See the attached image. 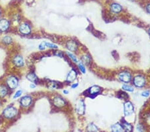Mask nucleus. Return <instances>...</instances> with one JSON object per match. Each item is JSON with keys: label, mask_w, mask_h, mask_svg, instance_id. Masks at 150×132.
I'll list each match as a JSON object with an SVG mask.
<instances>
[{"label": "nucleus", "mask_w": 150, "mask_h": 132, "mask_svg": "<svg viewBox=\"0 0 150 132\" xmlns=\"http://www.w3.org/2000/svg\"><path fill=\"white\" fill-rule=\"evenodd\" d=\"M19 110L13 105H8L2 112V116L6 119H13L18 116Z\"/></svg>", "instance_id": "1"}, {"label": "nucleus", "mask_w": 150, "mask_h": 132, "mask_svg": "<svg viewBox=\"0 0 150 132\" xmlns=\"http://www.w3.org/2000/svg\"><path fill=\"white\" fill-rule=\"evenodd\" d=\"M19 79L17 76L14 75L8 76L6 78L5 83L8 86L9 90H15L19 86Z\"/></svg>", "instance_id": "2"}, {"label": "nucleus", "mask_w": 150, "mask_h": 132, "mask_svg": "<svg viewBox=\"0 0 150 132\" xmlns=\"http://www.w3.org/2000/svg\"><path fill=\"white\" fill-rule=\"evenodd\" d=\"M18 31L21 35H29L32 32V28H31L30 24L27 21H23L19 24Z\"/></svg>", "instance_id": "3"}, {"label": "nucleus", "mask_w": 150, "mask_h": 132, "mask_svg": "<svg viewBox=\"0 0 150 132\" xmlns=\"http://www.w3.org/2000/svg\"><path fill=\"white\" fill-rule=\"evenodd\" d=\"M19 105L23 108L30 107L33 104V97L30 95H25L21 96L19 101Z\"/></svg>", "instance_id": "4"}, {"label": "nucleus", "mask_w": 150, "mask_h": 132, "mask_svg": "<svg viewBox=\"0 0 150 132\" xmlns=\"http://www.w3.org/2000/svg\"><path fill=\"white\" fill-rule=\"evenodd\" d=\"M12 64L17 68H22L25 66V59L23 57L19 54H17L14 56L11 60Z\"/></svg>", "instance_id": "5"}, {"label": "nucleus", "mask_w": 150, "mask_h": 132, "mask_svg": "<svg viewBox=\"0 0 150 132\" xmlns=\"http://www.w3.org/2000/svg\"><path fill=\"white\" fill-rule=\"evenodd\" d=\"M11 21L8 18H0V33H5L10 29Z\"/></svg>", "instance_id": "6"}, {"label": "nucleus", "mask_w": 150, "mask_h": 132, "mask_svg": "<svg viewBox=\"0 0 150 132\" xmlns=\"http://www.w3.org/2000/svg\"><path fill=\"white\" fill-rule=\"evenodd\" d=\"M133 82H134V85L137 88H143L146 85V79L144 76L141 75H137L135 76L134 78V80H133Z\"/></svg>", "instance_id": "7"}, {"label": "nucleus", "mask_w": 150, "mask_h": 132, "mask_svg": "<svg viewBox=\"0 0 150 132\" xmlns=\"http://www.w3.org/2000/svg\"><path fill=\"white\" fill-rule=\"evenodd\" d=\"M118 79H119L120 81H122L123 83H129L132 80V75L128 71H122L119 74L118 76Z\"/></svg>", "instance_id": "8"}, {"label": "nucleus", "mask_w": 150, "mask_h": 132, "mask_svg": "<svg viewBox=\"0 0 150 132\" xmlns=\"http://www.w3.org/2000/svg\"><path fill=\"white\" fill-rule=\"evenodd\" d=\"M76 109L77 114L80 116H82L85 114L86 111V105H85L84 102L82 100H79L76 103Z\"/></svg>", "instance_id": "9"}, {"label": "nucleus", "mask_w": 150, "mask_h": 132, "mask_svg": "<svg viewBox=\"0 0 150 132\" xmlns=\"http://www.w3.org/2000/svg\"><path fill=\"white\" fill-rule=\"evenodd\" d=\"M53 104L55 107L57 108H61L64 107L66 104V100L60 96H56L53 99Z\"/></svg>", "instance_id": "10"}, {"label": "nucleus", "mask_w": 150, "mask_h": 132, "mask_svg": "<svg viewBox=\"0 0 150 132\" xmlns=\"http://www.w3.org/2000/svg\"><path fill=\"white\" fill-rule=\"evenodd\" d=\"M134 112V107L132 103L127 102L124 104V115L125 116H129Z\"/></svg>", "instance_id": "11"}, {"label": "nucleus", "mask_w": 150, "mask_h": 132, "mask_svg": "<svg viewBox=\"0 0 150 132\" xmlns=\"http://www.w3.org/2000/svg\"><path fill=\"white\" fill-rule=\"evenodd\" d=\"M110 10L113 13H119L123 10V7L119 3L112 2L110 5Z\"/></svg>", "instance_id": "12"}, {"label": "nucleus", "mask_w": 150, "mask_h": 132, "mask_svg": "<svg viewBox=\"0 0 150 132\" xmlns=\"http://www.w3.org/2000/svg\"><path fill=\"white\" fill-rule=\"evenodd\" d=\"M9 89L8 86L6 85V83L0 84V99H4L8 95Z\"/></svg>", "instance_id": "13"}, {"label": "nucleus", "mask_w": 150, "mask_h": 132, "mask_svg": "<svg viewBox=\"0 0 150 132\" xmlns=\"http://www.w3.org/2000/svg\"><path fill=\"white\" fill-rule=\"evenodd\" d=\"M66 47L68 49V51L71 52H76L77 49V44L76 41L74 40H69L66 43Z\"/></svg>", "instance_id": "14"}, {"label": "nucleus", "mask_w": 150, "mask_h": 132, "mask_svg": "<svg viewBox=\"0 0 150 132\" xmlns=\"http://www.w3.org/2000/svg\"><path fill=\"white\" fill-rule=\"evenodd\" d=\"M77 76V71L74 69H71L67 73L66 77V81L67 82H72L76 80Z\"/></svg>", "instance_id": "15"}, {"label": "nucleus", "mask_w": 150, "mask_h": 132, "mask_svg": "<svg viewBox=\"0 0 150 132\" xmlns=\"http://www.w3.org/2000/svg\"><path fill=\"white\" fill-rule=\"evenodd\" d=\"M26 79H27L28 81H30L31 83H37L39 80L38 77L36 76V74L33 71H30L27 73V75H26Z\"/></svg>", "instance_id": "16"}, {"label": "nucleus", "mask_w": 150, "mask_h": 132, "mask_svg": "<svg viewBox=\"0 0 150 132\" xmlns=\"http://www.w3.org/2000/svg\"><path fill=\"white\" fill-rule=\"evenodd\" d=\"M1 42L2 44L5 45H9L12 44V42H13V39H12L11 36L6 35H4V37L1 38Z\"/></svg>", "instance_id": "17"}, {"label": "nucleus", "mask_w": 150, "mask_h": 132, "mask_svg": "<svg viewBox=\"0 0 150 132\" xmlns=\"http://www.w3.org/2000/svg\"><path fill=\"white\" fill-rule=\"evenodd\" d=\"M101 88L99 87L98 85H93L92 87H91L88 90V92L89 93V94L91 95H96L98 93H100L101 92Z\"/></svg>", "instance_id": "18"}, {"label": "nucleus", "mask_w": 150, "mask_h": 132, "mask_svg": "<svg viewBox=\"0 0 150 132\" xmlns=\"http://www.w3.org/2000/svg\"><path fill=\"white\" fill-rule=\"evenodd\" d=\"M111 129H112V131H114V132H117V131L120 132V131H123V127L120 124H115L112 125Z\"/></svg>", "instance_id": "19"}, {"label": "nucleus", "mask_w": 150, "mask_h": 132, "mask_svg": "<svg viewBox=\"0 0 150 132\" xmlns=\"http://www.w3.org/2000/svg\"><path fill=\"white\" fill-rule=\"evenodd\" d=\"M122 126L123 128V130L126 131H132L133 129V127L130 124L127 123L126 121H122Z\"/></svg>", "instance_id": "20"}, {"label": "nucleus", "mask_w": 150, "mask_h": 132, "mask_svg": "<svg viewBox=\"0 0 150 132\" xmlns=\"http://www.w3.org/2000/svg\"><path fill=\"white\" fill-rule=\"evenodd\" d=\"M59 83H58L56 81H50V82L48 83L47 84V86L48 88L50 89H52V90H56V89L59 88Z\"/></svg>", "instance_id": "21"}, {"label": "nucleus", "mask_w": 150, "mask_h": 132, "mask_svg": "<svg viewBox=\"0 0 150 132\" xmlns=\"http://www.w3.org/2000/svg\"><path fill=\"white\" fill-rule=\"evenodd\" d=\"M66 54H67V56H68V57L69 58L71 59V60H72V61H73L74 63H76V64H77V62H78L79 61H78V59L77 58V57L75 56V55L74 54H72V53L71 52H69V51H68V52H66Z\"/></svg>", "instance_id": "22"}, {"label": "nucleus", "mask_w": 150, "mask_h": 132, "mask_svg": "<svg viewBox=\"0 0 150 132\" xmlns=\"http://www.w3.org/2000/svg\"><path fill=\"white\" fill-rule=\"evenodd\" d=\"M23 93V91L22 90H17L16 92L14 93L13 95V100H17L18 99V98H20L21 96H22V94Z\"/></svg>", "instance_id": "23"}, {"label": "nucleus", "mask_w": 150, "mask_h": 132, "mask_svg": "<svg viewBox=\"0 0 150 132\" xmlns=\"http://www.w3.org/2000/svg\"><path fill=\"white\" fill-rule=\"evenodd\" d=\"M91 61V57L89 56H87V55H85V56H82L81 57V62L83 64L88 65Z\"/></svg>", "instance_id": "24"}, {"label": "nucleus", "mask_w": 150, "mask_h": 132, "mask_svg": "<svg viewBox=\"0 0 150 132\" xmlns=\"http://www.w3.org/2000/svg\"><path fill=\"white\" fill-rule=\"evenodd\" d=\"M87 130L88 131H98V128L95 124L91 123L88 125V128H87Z\"/></svg>", "instance_id": "25"}, {"label": "nucleus", "mask_w": 150, "mask_h": 132, "mask_svg": "<svg viewBox=\"0 0 150 132\" xmlns=\"http://www.w3.org/2000/svg\"><path fill=\"white\" fill-rule=\"evenodd\" d=\"M77 64V66H78L79 70H80L81 73H86V68H85L84 64L82 63V62H80V61H78Z\"/></svg>", "instance_id": "26"}, {"label": "nucleus", "mask_w": 150, "mask_h": 132, "mask_svg": "<svg viewBox=\"0 0 150 132\" xmlns=\"http://www.w3.org/2000/svg\"><path fill=\"white\" fill-rule=\"evenodd\" d=\"M122 89L125 91H127V92H132L134 91V89L132 86L126 85V84H124V85H122Z\"/></svg>", "instance_id": "27"}, {"label": "nucleus", "mask_w": 150, "mask_h": 132, "mask_svg": "<svg viewBox=\"0 0 150 132\" xmlns=\"http://www.w3.org/2000/svg\"><path fill=\"white\" fill-rule=\"evenodd\" d=\"M45 45H46V47L51 48V49H57L58 48V46L56 44H54L53 43L50 42H45Z\"/></svg>", "instance_id": "28"}, {"label": "nucleus", "mask_w": 150, "mask_h": 132, "mask_svg": "<svg viewBox=\"0 0 150 132\" xmlns=\"http://www.w3.org/2000/svg\"><path fill=\"white\" fill-rule=\"evenodd\" d=\"M46 49V45H45V42H43L40 43L38 45V49L40 50V51H44V50Z\"/></svg>", "instance_id": "29"}, {"label": "nucleus", "mask_w": 150, "mask_h": 132, "mask_svg": "<svg viewBox=\"0 0 150 132\" xmlns=\"http://www.w3.org/2000/svg\"><path fill=\"white\" fill-rule=\"evenodd\" d=\"M150 95V92L149 91H144V92H143L142 93V96H143V97H149Z\"/></svg>", "instance_id": "30"}, {"label": "nucleus", "mask_w": 150, "mask_h": 132, "mask_svg": "<svg viewBox=\"0 0 150 132\" xmlns=\"http://www.w3.org/2000/svg\"><path fill=\"white\" fill-rule=\"evenodd\" d=\"M136 130L139 131H143L144 130V128L141 125H137V126L136 127Z\"/></svg>", "instance_id": "31"}, {"label": "nucleus", "mask_w": 150, "mask_h": 132, "mask_svg": "<svg viewBox=\"0 0 150 132\" xmlns=\"http://www.w3.org/2000/svg\"><path fill=\"white\" fill-rule=\"evenodd\" d=\"M146 10L147 13L150 14V3L147 4L146 6Z\"/></svg>", "instance_id": "32"}, {"label": "nucleus", "mask_w": 150, "mask_h": 132, "mask_svg": "<svg viewBox=\"0 0 150 132\" xmlns=\"http://www.w3.org/2000/svg\"><path fill=\"white\" fill-rule=\"evenodd\" d=\"M120 95H122V97L123 98V99H127V98L128 97V95H127V93H125L124 92H122Z\"/></svg>", "instance_id": "33"}, {"label": "nucleus", "mask_w": 150, "mask_h": 132, "mask_svg": "<svg viewBox=\"0 0 150 132\" xmlns=\"http://www.w3.org/2000/svg\"><path fill=\"white\" fill-rule=\"evenodd\" d=\"M55 56H57L58 57H63V54L61 52H56V53L55 54Z\"/></svg>", "instance_id": "34"}, {"label": "nucleus", "mask_w": 150, "mask_h": 132, "mask_svg": "<svg viewBox=\"0 0 150 132\" xmlns=\"http://www.w3.org/2000/svg\"><path fill=\"white\" fill-rule=\"evenodd\" d=\"M30 88L31 89H35V88H36L35 83H31L30 84Z\"/></svg>", "instance_id": "35"}, {"label": "nucleus", "mask_w": 150, "mask_h": 132, "mask_svg": "<svg viewBox=\"0 0 150 132\" xmlns=\"http://www.w3.org/2000/svg\"><path fill=\"white\" fill-rule=\"evenodd\" d=\"M77 86H78V83H73L72 85H71V89H75L76 88Z\"/></svg>", "instance_id": "36"}, {"label": "nucleus", "mask_w": 150, "mask_h": 132, "mask_svg": "<svg viewBox=\"0 0 150 132\" xmlns=\"http://www.w3.org/2000/svg\"><path fill=\"white\" fill-rule=\"evenodd\" d=\"M63 93H64V94L67 95V94H69V91L67 90H63Z\"/></svg>", "instance_id": "37"}, {"label": "nucleus", "mask_w": 150, "mask_h": 132, "mask_svg": "<svg viewBox=\"0 0 150 132\" xmlns=\"http://www.w3.org/2000/svg\"><path fill=\"white\" fill-rule=\"evenodd\" d=\"M1 14H2V10H1V8H0V18H1Z\"/></svg>", "instance_id": "38"}, {"label": "nucleus", "mask_w": 150, "mask_h": 132, "mask_svg": "<svg viewBox=\"0 0 150 132\" xmlns=\"http://www.w3.org/2000/svg\"><path fill=\"white\" fill-rule=\"evenodd\" d=\"M1 107V101H0V108Z\"/></svg>", "instance_id": "39"}, {"label": "nucleus", "mask_w": 150, "mask_h": 132, "mask_svg": "<svg viewBox=\"0 0 150 132\" xmlns=\"http://www.w3.org/2000/svg\"><path fill=\"white\" fill-rule=\"evenodd\" d=\"M148 32H149V35H150V29H149V30H148Z\"/></svg>", "instance_id": "40"}, {"label": "nucleus", "mask_w": 150, "mask_h": 132, "mask_svg": "<svg viewBox=\"0 0 150 132\" xmlns=\"http://www.w3.org/2000/svg\"><path fill=\"white\" fill-rule=\"evenodd\" d=\"M129 1H135V0H129Z\"/></svg>", "instance_id": "41"}]
</instances>
